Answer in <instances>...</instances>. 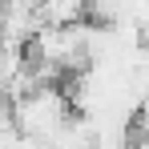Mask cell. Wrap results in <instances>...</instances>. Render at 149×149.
Masks as SVG:
<instances>
[{"mask_svg":"<svg viewBox=\"0 0 149 149\" xmlns=\"http://www.w3.org/2000/svg\"><path fill=\"white\" fill-rule=\"evenodd\" d=\"M12 125L20 129V137H40L49 145L52 137L69 125V105H65V93L56 85H45L36 93H28L24 101L12 105Z\"/></svg>","mask_w":149,"mask_h":149,"instance_id":"obj_1","label":"cell"},{"mask_svg":"<svg viewBox=\"0 0 149 149\" xmlns=\"http://www.w3.org/2000/svg\"><path fill=\"white\" fill-rule=\"evenodd\" d=\"M40 20L49 28H73L89 20V8L85 4H69V0H52V4H40Z\"/></svg>","mask_w":149,"mask_h":149,"instance_id":"obj_2","label":"cell"},{"mask_svg":"<svg viewBox=\"0 0 149 149\" xmlns=\"http://www.w3.org/2000/svg\"><path fill=\"white\" fill-rule=\"evenodd\" d=\"M0 125H12V97H8V89H0Z\"/></svg>","mask_w":149,"mask_h":149,"instance_id":"obj_3","label":"cell"},{"mask_svg":"<svg viewBox=\"0 0 149 149\" xmlns=\"http://www.w3.org/2000/svg\"><path fill=\"white\" fill-rule=\"evenodd\" d=\"M16 149H49V145H45L40 137H20V145H16Z\"/></svg>","mask_w":149,"mask_h":149,"instance_id":"obj_4","label":"cell"}]
</instances>
